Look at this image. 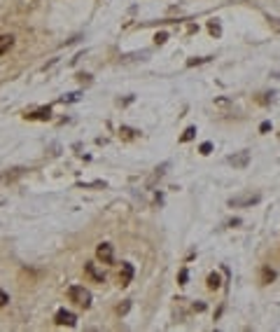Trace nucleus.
<instances>
[{
    "label": "nucleus",
    "instance_id": "nucleus-1",
    "mask_svg": "<svg viewBox=\"0 0 280 332\" xmlns=\"http://www.w3.org/2000/svg\"><path fill=\"white\" fill-rule=\"evenodd\" d=\"M68 297H70V302H75L77 306H84V309L91 306V293H89L84 286H70V288H68Z\"/></svg>",
    "mask_w": 280,
    "mask_h": 332
},
{
    "label": "nucleus",
    "instance_id": "nucleus-2",
    "mask_svg": "<svg viewBox=\"0 0 280 332\" xmlns=\"http://www.w3.org/2000/svg\"><path fill=\"white\" fill-rule=\"evenodd\" d=\"M96 257H98L103 265H112V262H115V248H112L110 244H98V248H96Z\"/></svg>",
    "mask_w": 280,
    "mask_h": 332
},
{
    "label": "nucleus",
    "instance_id": "nucleus-3",
    "mask_svg": "<svg viewBox=\"0 0 280 332\" xmlns=\"http://www.w3.org/2000/svg\"><path fill=\"white\" fill-rule=\"evenodd\" d=\"M54 321H56V325H68V327H75V325H77V316L72 314V311L61 309V311H56Z\"/></svg>",
    "mask_w": 280,
    "mask_h": 332
},
{
    "label": "nucleus",
    "instance_id": "nucleus-4",
    "mask_svg": "<svg viewBox=\"0 0 280 332\" xmlns=\"http://www.w3.org/2000/svg\"><path fill=\"white\" fill-rule=\"evenodd\" d=\"M84 271H87V276L91 278V281H96V283H105V274H103V271H100L96 265H91V262H89V265H84Z\"/></svg>",
    "mask_w": 280,
    "mask_h": 332
},
{
    "label": "nucleus",
    "instance_id": "nucleus-5",
    "mask_svg": "<svg viewBox=\"0 0 280 332\" xmlns=\"http://www.w3.org/2000/svg\"><path fill=\"white\" fill-rule=\"evenodd\" d=\"M259 201V194H245V197H234L229 201L231 206H250V204H257Z\"/></svg>",
    "mask_w": 280,
    "mask_h": 332
},
{
    "label": "nucleus",
    "instance_id": "nucleus-6",
    "mask_svg": "<svg viewBox=\"0 0 280 332\" xmlns=\"http://www.w3.org/2000/svg\"><path fill=\"white\" fill-rule=\"evenodd\" d=\"M49 117H52L49 108H40V110H35V112H26V120H40V122H47Z\"/></svg>",
    "mask_w": 280,
    "mask_h": 332
},
{
    "label": "nucleus",
    "instance_id": "nucleus-7",
    "mask_svg": "<svg viewBox=\"0 0 280 332\" xmlns=\"http://www.w3.org/2000/svg\"><path fill=\"white\" fill-rule=\"evenodd\" d=\"M131 278H133V267L129 265V262H124V265H121V274H119V283L121 286H129Z\"/></svg>",
    "mask_w": 280,
    "mask_h": 332
},
{
    "label": "nucleus",
    "instance_id": "nucleus-8",
    "mask_svg": "<svg viewBox=\"0 0 280 332\" xmlns=\"http://www.w3.org/2000/svg\"><path fill=\"white\" fill-rule=\"evenodd\" d=\"M12 44H14V38H12V35H0V56L5 54V52H10Z\"/></svg>",
    "mask_w": 280,
    "mask_h": 332
},
{
    "label": "nucleus",
    "instance_id": "nucleus-9",
    "mask_svg": "<svg viewBox=\"0 0 280 332\" xmlns=\"http://www.w3.org/2000/svg\"><path fill=\"white\" fill-rule=\"evenodd\" d=\"M208 288L210 290L220 288V274H210V276H208Z\"/></svg>",
    "mask_w": 280,
    "mask_h": 332
},
{
    "label": "nucleus",
    "instance_id": "nucleus-10",
    "mask_svg": "<svg viewBox=\"0 0 280 332\" xmlns=\"http://www.w3.org/2000/svg\"><path fill=\"white\" fill-rule=\"evenodd\" d=\"M194 133H196V129H194V127H189L185 133H182V140H185V143H187V140H192V138H194Z\"/></svg>",
    "mask_w": 280,
    "mask_h": 332
},
{
    "label": "nucleus",
    "instance_id": "nucleus-11",
    "mask_svg": "<svg viewBox=\"0 0 280 332\" xmlns=\"http://www.w3.org/2000/svg\"><path fill=\"white\" fill-rule=\"evenodd\" d=\"M275 278V271L273 269H264V283H271Z\"/></svg>",
    "mask_w": 280,
    "mask_h": 332
},
{
    "label": "nucleus",
    "instance_id": "nucleus-12",
    "mask_svg": "<svg viewBox=\"0 0 280 332\" xmlns=\"http://www.w3.org/2000/svg\"><path fill=\"white\" fill-rule=\"evenodd\" d=\"M119 133L124 136V138H133V133H136V131H131V129H126V127H121Z\"/></svg>",
    "mask_w": 280,
    "mask_h": 332
},
{
    "label": "nucleus",
    "instance_id": "nucleus-13",
    "mask_svg": "<svg viewBox=\"0 0 280 332\" xmlns=\"http://www.w3.org/2000/svg\"><path fill=\"white\" fill-rule=\"evenodd\" d=\"M210 150H213V145L203 143V145H201V155H210Z\"/></svg>",
    "mask_w": 280,
    "mask_h": 332
},
{
    "label": "nucleus",
    "instance_id": "nucleus-14",
    "mask_svg": "<svg viewBox=\"0 0 280 332\" xmlns=\"http://www.w3.org/2000/svg\"><path fill=\"white\" fill-rule=\"evenodd\" d=\"M7 302H10V297H7V293H3V290H0V306H5Z\"/></svg>",
    "mask_w": 280,
    "mask_h": 332
},
{
    "label": "nucleus",
    "instance_id": "nucleus-15",
    "mask_svg": "<svg viewBox=\"0 0 280 332\" xmlns=\"http://www.w3.org/2000/svg\"><path fill=\"white\" fill-rule=\"evenodd\" d=\"M154 40H157V42H166V33H159V35H157V38H154Z\"/></svg>",
    "mask_w": 280,
    "mask_h": 332
},
{
    "label": "nucleus",
    "instance_id": "nucleus-16",
    "mask_svg": "<svg viewBox=\"0 0 280 332\" xmlns=\"http://www.w3.org/2000/svg\"><path fill=\"white\" fill-rule=\"evenodd\" d=\"M180 283H187V269L180 271Z\"/></svg>",
    "mask_w": 280,
    "mask_h": 332
}]
</instances>
